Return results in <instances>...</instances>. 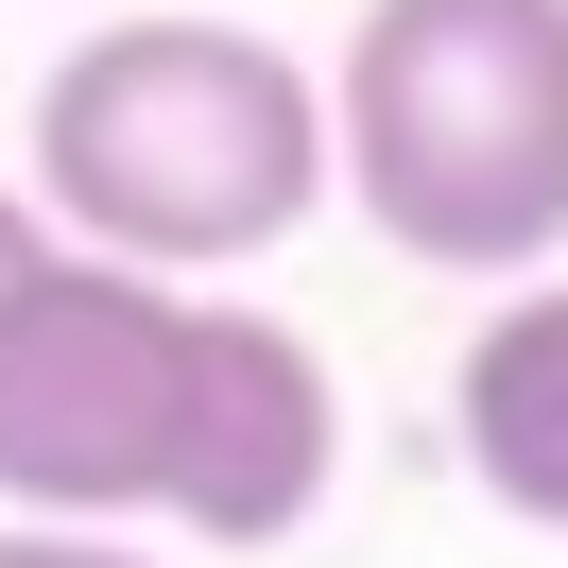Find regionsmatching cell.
Listing matches in <instances>:
<instances>
[{"label": "cell", "mask_w": 568, "mask_h": 568, "mask_svg": "<svg viewBox=\"0 0 568 568\" xmlns=\"http://www.w3.org/2000/svg\"><path fill=\"white\" fill-rule=\"evenodd\" d=\"M345 465V396L276 311H207L173 276L52 242L0 293V499L36 534H224L276 551Z\"/></svg>", "instance_id": "6da1fadb"}, {"label": "cell", "mask_w": 568, "mask_h": 568, "mask_svg": "<svg viewBox=\"0 0 568 568\" xmlns=\"http://www.w3.org/2000/svg\"><path fill=\"white\" fill-rule=\"evenodd\" d=\"M327 207V87L224 18H121L36 87V224L121 276H224Z\"/></svg>", "instance_id": "7a4b0ae2"}, {"label": "cell", "mask_w": 568, "mask_h": 568, "mask_svg": "<svg viewBox=\"0 0 568 568\" xmlns=\"http://www.w3.org/2000/svg\"><path fill=\"white\" fill-rule=\"evenodd\" d=\"M327 190L430 276L534 293L568 242V0H362L327 70Z\"/></svg>", "instance_id": "3957f363"}, {"label": "cell", "mask_w": 568, "mask_h": 568, "mask_svg": "<svg viewBox=\"0 0 568 568\" xmlns=\"http://www.w3.org/2000/svg\"><path fill=\"white\" fill-rule=\"evenodd\" d=\"M448 430H465V483H483L499 517L568 534V276L499 293V311L465 327V362H448Z\"/></svg>", "instance_id": "277c9868"}, {"label": "cell", "mask_w": 568, "mask_h": 568, "mask_svg": "<svg viewBox=\"0 0 568 568\" xmlns=\"http://www.w3.org/2000/svg\"><path fill=\"white\" fill-rule=\"evenodd\" d=\"M0 568H155V551H139V534H36V517H18Z\"/></svg>", "instance_id": "5b68a950"}, {"label": "cell", "mask_w": 568, "mask_h": 568, "mask_svg": "<svg viewBox=\"0 0 568 568\" xmlns=\"http://www.w3.org/2000/svg\"><path fill=\"white\" fill-rule=\"evenodd\" d=\"M36 258H52V224H36V190H0V293L36 276Z\"/></svg>", "instance_id": "8992f818"}]
</instances>
